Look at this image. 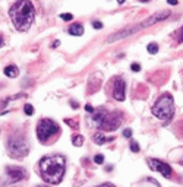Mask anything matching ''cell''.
Masks as SVG:
<instances>
[{
    "label": "cell",
    "mask_w": 183,
    "mask_h": 187,
    "mask_svg": "<svg viewBox=\"0 0 183 187\" xmlns=\"http://www.w3.org/2000/svg\"><path fill=\"white\" fill-rule=\"evenodd\" d=\"M38 171L41 178L47 184H59L62 183L66 171V158L63 155L54 153V155H47L40 159L38 162Z\"/></svg>",
    "instance_id": "1"
},
{
    "label": "cell",
    "mask_w": 183,
    "mask_h": 187,
    "mask_svg": "<svg viewBox=\"0 0 183 187\" xmlns=\"http://www.w3.org/2000/svg\"><path fill=\"white\" fill-rule=\"evenodd\" d=\"M9 18L16 31L27 32L34 22L35 7L30 0H16L9 9Z\"/></svg>",
    "instance_id": "2"
},
{
    "label": "cell",
    "mask_w": 183,
    "mask_h": 187,
    "mask_svg": "<svg viewBox=\"0 0 183 187\" xmlns=\"http://www.w3.org/2000/svg\"><path fill=\"white\" fill-rule=\"evenodd\" d=\"M91 123L101 132H114L123 123V113L122 111H107L106 108H94L91 113Z\"/></svg>",
    "instance_id": "3"
},
{
    "label": "cell",
    "mask_w": 183,
    "mask_h": 187,
    "mask_svg": "<svg viewBox=\"0 0 183 187\" xmlns=\"http://www.w3.org/2000/svg\"><path fill=\"white\" fill-rule=\"evenodd\" d=\"M37 137L43 145H53L62 135L60 126L51 119H40L37 123Z\"/></svg>",
    "instance_id": "4"
},
{
    "label": "cell",
    "mask_w": 183,
    "mask_h": 187,
    "mask_svg": "<svg viewBox=\"0 0 183 187\" xmlns=\"http://www.w3.org/2000/svg\"><path fill=\"white\" fill-rule=\"evenodd\" d=\"M6 149H7V155L15 159H21V158L27 156L30 152V145H28L27 136L21 130H15V132L9 133L7 140H6Z\"/></svg>",
    "instance_id": "5"
},
{
    "label": "cell",
    "mask_w": 183,
    "mask_h": 187,
    "mask_svg": "<svg viewBox=\"0 0 183 187\" xmlns=\"http://www.w3.org/2000/svg\"><path fill=\"white\" fill-rule=\"evenodd\" d=\"M171 15V12L170 10H163V12H157L155 15H152L150 16L148 19H145L144 22H141L139 25H136V26H133V28H126V29H122V31H119L116 34H113L107 41L108 43H113V41H116V40H120V38H123V37H126V35H131V34H135V32H138L139 29H144V28H148L151 25H154V23H157V22H161V21H164L167 18Z\"/></svg>",
    "instance_id": "6"
},
{
    "label": "cell",
    "mask_w": 183,
    "mask_h": 187,
    "mask_svg": "<svg viewBox=\"0 0 183 187\" xmlns=\"http://www.w3.org/2000/svg\"><path fill=\"white\" fill-rule=\"evenodd\" d=\"M152 114L158 120L168 121L174 116V100L170 94H163L152 105Z\"/></svg>",
    "instance_id": "7"
},
{
    "label": "cell",
    "mask_w": 183,
    "mask_h": 187,
    "mask_svg": "<svg viewBox=\"0 0 183 187\" xmlns=\"http://www.w3.org/2000/svg\"><path fill=\"white\" fill-rule=\"evenodd\" d=\"M107 92L113 100L120 102L125 101V98H126V84H125L123 78H120V76L111 78L108 81V84H107Z\"/></svg>",
    "instance_id": "8"
},
{
    "label": "cell",
    "mask_w": 183,
    "mask_h": 187,
    "mask_svg": "<svg viewBox=\"0 0 183 187\" xmlns=\"http://www.w3.org/2000/svg\"><path fill=\"white\" fill-rule=\"evenodd\" d=\"M147 164H148V167H150L152 171L160 172V174L164 175L166 178H171L173 170H171V167H170L167 162L161 161V159H157V158H147Z\"/></svg>",
    "instance_id": "9"
},
{
    "label": "cell",
    "mask_w": 183,
    "mask_h": 187,
    "mask_svg": "<svg viewBox=\"0 0 183 187\" xmlns=\"http://www.w3.org/2000/svg\"><path fill=\"white\" fill-rule=\"evenodd\" d=\"M28 177V172L21 168V167H6V178H7V183H18V181H22Z\"/></svg>",
    "instance_id": "10"
},
{
    "label": "cell",
    "mask_w": 183,
    "mask_h": 187,
    "mask_svg": "<svg viewBox=\"0 0 183 187\" xmlns=\"http://www.w3.org/2000/svg\"><path fill=\"white\" fill-rule=\"evenodd\" d=\"M69 34L70 35H75V37H81L83 34V25L81 22H75V23H72L70 26H69Z\"/></svg>",
    "instance_id": "11"
},
{
    "label": "cell",
    "mask_w": 183,
    "mask_h": 187,
    "mask_svg": "<svg viewBox=\"0 0 183 187\" xmlns=\"http://www.w3.org/2000/svg\"><path fill=\"white\" fill-rule=\"evenodd\" d=\"M3 73H4L7 78H16L18 75H19V67H18L16 65H9V66L4 67Z\"/></svg>",
    "instance_id": "12"
},
{
    "label": "cell",
    "mask_w": 183,
    "mask_h": 187,
    "mask_svg": "<svg viewBox=\"0 0 183 187\" xmlns=\"http://www.w3.org/2000/svg\"><path fill=\"white\" fill-rule=\"evenodd\" d=\"M92 140H94V143H97V145H104V143H107V142H110V140H114V139H113V137L104 136L103 133H95V135L92 136Z\"/></svg>",
    "instance_id": "13"
},
{
    "label": "cell",
    "mask_w": 183,
    "mask_h": 187,
    "mask_svg": "<svg viewBox=\"0 0 183 187\" xmlns=\"http://www.w3.org/2000/svg\"><path fill=\"white\" fill-rule=\"evenodd\" d=\"M72 145H73V146H76V148L82 146V145H83V136H82V135H75V136L72 137Z\"/></svg>",
    "instance_id": "14"
},
{
    "label": "cell",
    "mask_w": 183,
    "mask_h": 187,
    "mask_svg": "<svg viewBox=\"0 0 183 187\" xmlns=\"http://www.w3.org/2000/svg\"><path fill=\"white\" fill-rule=\"evenodd\" d=\"M147 50H148L150 54H157L158 53V44L157 43H151V44H148Z\"/></svg>",
    "instance_id": "15"
},
{
    "label": "cell",
    "mask_w": 183,
    "mask_h": 187,
    "mask_svg": "<svg viewBox=\"0 0 183 187\" xmlns=\"http://www.w3.org/2000/svg\"><path fill=\"white\" fill-rule=\"evenodd\" d=\"M24 110H25V114H27V116H32L34 114V107L31 104H27V105L24 107Z\"/></svg>",
    "instance_id": "16"
},
{
    "label": "cell",
    "mask_w": 183,
    "mask_h": 187,
    "mask_svg": "<svg viewBox=\"0 0 183 187\" xmlns=\"http://www.w3.org/2000/svg\"><path fill=\"white\" fill-rule=\"evenodd\" d=\"M131 151L132 152H139V145L135 140H131Z\"/></svg>",
    "instance_id": "17"
},
{
    "label": "cell",
    "mask_w": 183,
    "mask_h": 187,
    "mask_svg": "<svg viewBox=\"0 0 183 187\" xmlns=\"http://www.w3.org/2000/svg\"><path fill=\"white\" fill-rule=\"evenodd\" d=\"M60 18H62L63 21H66V22H70V21L73 19V15H72V13H62Z\"/></svg>",
    "instance_id": "18"
},
{
    "label": "cell",
    "mask_w": 183,
    "mask_h": 187,
    "mask_svg": "<svg viewBox=\"0 0 183 187\" xmlns=\"http://www.w3.org/2000/svg\"><path fill=\"white\" fill-rule=\"evenodd\" d=\"M65 123H66V124H69V126H72V127H73V129H75V130H76V129H78V123H76V121H73V120L65 119Z\"/></svg>",
    "instance_id": "19"
},
{
    "label": "cell",
    "mask_w": 183,
    "mask_h": 187,
    "mask_svg": "<svg viewBox=\"0 0 183 187\" xmlns=\"http://www.w3.org/2000/svg\"><path fill=\"white\" fill-rule=\"evenodd\" d=\"M176 37H177V41H179V43H183V26L182 28H180V29H179V31H177V32H176Z\"/></svg>",
    "instance_id": "20"
},
{
    "label": "cell",
    "mask_w": 183,
    "mask_h": 187,
    "mask_svg": "<svg viewBox=\"0 0 183 187\" xmlns=\"http://www.w3.org/2000/svg\"><path fill=\"white\" fill-rule=\"evenodd\" d=\"M94 162H95V164H103V162H104V156H103V155H95V156H94Z\"/></svg>",
    "instance_id": "21"
},
{
    "label": "cell",
    "mask_w": 183,
    "mask_h": 187,
    "mask_svg": "<svg viewBox=\"0 0 183 187\" xmlns=\"http://www.w3.org/2000/svg\"><path fill=\"white\" fill-rule=\"evenodd\" d=\"M92 28L101 29V28H103V22H100V21H94V22H92Z\"/></svg>",
    "instance_id": "22"
},
{
    "label": "cell",
    "mask_w": 183,
    "mask_h": 187,
    "mask_svg": "<svg viewBox=\"0 0 183 187\" xmlns=\"http://www.w3.org/2000/svg\"><path fill=\"white\" fill-rule=\"evenodd\" d=\"M123 136L125 137H132V130H131V129H125V130H123Z\"/></svg>",
    "instance_id": "23"
},
{
    "label": "cell",
    "mask_w": 183,
    "mask_h": 187,
    "mask_svg": "<svg viewBox=\"0 0 183 187\" xmlns=\"http://www.w3.org/2000/svg\"><path fill=\"white\" fill-rule=\"evenodd\" d=\"M131 69H132L133 72H139V70H141V66H139L138 63H133L132 66H131Z\"/></svg>",
    "instance_id": "24"
},
{
    "label": "cell",
    "mask_w": 183,
    "mask_h": 187,
    "mask_svg": "<svg viewBox=\"0 0 183 187\" xmlns=\"http://www.w3.org/2000/svg\"><path fill=\"white\" fill-rule=\"evenodd\" d=\"M85 110H86L88 113H92V111H94V107H92L91 104H86V105H85Z\"/></svg>",
    "instance_id": "25"
},
{
    "label": "cell",
    "mask_w": 183,
    "mask_h": 187,
    "mask_svg": "<svg viewBox=\"0 0 183 187\" xmlns=\"http://www.w3.org/2000/svg\"><path fill=\"white\" fill-rule=\"evenodd\" d=\"M97 187H116L114 184H111V183H104V184H100V186Z\"/></svg>",
    "instance_id": "26"
},
{
    "label": "cell",
    "mask_w": 183,
    "mask_h": 187,
    "mask_svg": "<svg viewBox=\"0 0 183 187\" xmlns=\"http://www.w3.org/2000/svg\"><path fill=\"white\" fill-rule=\"evenodd\" d=\"M167 1H168V4H173V6L179 3V0H167Z\"/></svg>",
    "instance_id": "27"
},
{
    "label": "cell",
    "mask_w": 183,
    "mask_h": 187,
    "mask_svg": "<svg viewBox=\"0 0 183 187\" xmlns=\"http://www.w3.org/2000/svg\"><path fill=\"white\" fill-rule=\"evenodd\" d=\"M57 45H60V41H59V40H56V41L53 43V48H56Z\"/></svg>",
    "instance_id": "28"
},
{
    "label": "cell",
    "mask_w": 183,
    "mask_h": 187,
    "mask_svg": "<svg viewBox=\"0 0 183 187\" xmlns=\"http://www.w3.org/2000/svg\"><path fill=\"white\" fill-rule=\"evenodd\" d=\"M72 107H73V108H78V104L75 101H72Z\"/></svg>",
    "instance_id": "29"
},
{
    "label": "cell",
    "mask_w": 183,
    "mask_h": 187,
    "mask_svg": "<svg viewBox=\"0 0 183 187\" xmlns=\"http://www.w3.org/2000/svg\"><path fill=\"white\" fill-rule=\"evenodd\" d=\"M139 1H142V3H148L150 0H139Z\"/></svg>",
    "instance_id": "30"
},
{
    "label": "cell",
    "mask_w": 183,
    "mask_h": 187,
    "mask_svg": "<svg viewBox=\"0 0 183 187\" xmlns=\"http://www.w3.org/2000/svg\"><path fill=\"white\" fill-rule=\"evenodd\" d=\"M0 45H3V40L1 38H0Z\"/></svg>",
    "instance_id": "31"
},
{
    "label": "cell",
    "mask_w": 183,
    "mask_h": 187,
    "mask_svg": "<svg viewBox=\"0 0 183 187\" xmlns=\"http://www.w3.org/2000/svg\"><path fill=\"white\" fill-rule=\"evenodd\" d=\"M37 187H47V186H37Z\"/></svg>",
    "instance_id": "32"
},
{
    "label": "cell",
    "mask_w": 183,
    "mask_h": 187,
    "mask_svg": "<svg viewBox=\"0 0 183 187\" xmlns=\"http://www.w3.org/2000/svg\"><path fill=\"white\" fill-rule=\"evenodd\" d=\"M182 165H183V161H182Z\"/></svg>",
    "instance_id": "33"
}]
</instances>
